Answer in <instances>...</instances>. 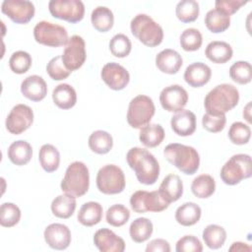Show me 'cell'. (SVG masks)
<instances>
[{
    "label": "cell",
    "instance_id": "obj_1",
    "mask_svg": "<svg viewBox=\"0 0 252 252\" xmlns=\"http://www.w3.org/2000/svg\"><path fill=\"white\" fill-rule=\"evenodd\" d=\"M126 159L140 183L145 185L156 183L159 176V164L153 154L146 149L135 147L128 151Z\"/></svg>",
    "mask_w": 252,
    "mask_h": 252
},
{
    "label": "cell",
    "instance_id": "obj_2",
    "mask_svg": "<svg viewBox=\"0 0 252 252\" xmlns=\"http://www.w3.org/2000/svg\"><path fill=\"white\" fill-rule=\"evenodd\" d=\"M239 101L238 90L230 84H220L211 90L205 97L204 106L207 113L225 114L234 108Z\"/></svg>",
    "mask_w": 252,
    "mask_h": 252
},
{
    "label": "cell",
    "instance_id": "obj_3",
    "mask_svg": "<svg viewBox=\"0 0 252 252\" xmlns=\"http://www.w3.org/2000/svg\"><path fill=\"white\" fill-rule=\"evenodd\" d=\"M163 156L176 168L187 175L197 172L200 165V157L193 147L178 143L167 145L163 150Z\"/></svg>",
    "mask_w": 252,
    "mask_h": 252
},
{
    "label": "cell",
    "instance_id": "obj_4",
    "mask_svg": "<svg viewBox=\"0 0 252 252\" xmlns=\"http://www.w3.org/2000/svg\"><path fill=\"white\" fill-rule=\"evenodd\" d=\"M61 190L74 197L85 195L90 187V173L88 166L82 161L70 163L60 184Z\"/></svg>",
    "mask_w": 252,
    "mask_h": 252
},
{
    "label": "cell",
    "instance_id": "obj_5",
    "mask_svg": "<svg viewBox=\"0 0 252 252\" xmlns=\"http://www.w3.org/2000/svg\"><path fill=\"white\" fill-rule=\"evenodd\" d=\"M130 29L133 35L146 46L155 47L162 42V28L146 14L136 15L131 21Z\"/></svg>",
    "mask_w": 252,
    "mask_h": 252
},
{
    "label": "cell",
    "instance_id": "obj_6",
    "mask_svg": "<svg viewBox=\"0 0 252 252\" xmlns=\"http://www.w3.org/2000/svg\"><path fill=\"white\" fill-rule=\"evenodd\" d=\"M252 174L251 158L246 154L232 156L221 167L220 178L227 185H236Z\"/></svg>",
    "mask_w": 252,
    "mask_h": 252
},
{
    "label": "cell",
    "instance_id": "obj_7",
    "mask_svg": "<svg viewBox=\"0 0 252 252\" xmlns=\"http://www.w3.org/2000/svg\"><path fill=\"white\" fill-rule=\"evenodd\" d=\"M156 107L153 99L145 94H139L131 99L127 111V122L135 129H141L150 123L155 115Z\"/></svg>",
    "mask_w": 252,
    "mask_h": 252
},
{
    "label": "cell",
    "instance_id": "obj_8",
    "mask_svg": "<svg viewBox=\"0 0 252 252\" xmlns=\"http://www.w3.org/2000/svg\"><path fill=\"white\" fill-rule=\"evenodd\" d=\"M33 36L37 43L49 47L66 45L69 40L68 32L64 27L47 21H40L35 25Z\"/></svg>",
    "mask_w": 252,
    "mask_h": 252
},
{
    "label": "cell",
    "instance_id": "obj_9",
    "mask_svg": "<svg viewBox=\"0 0 252 252\" xmlns=\"http://www.w3.org/2000/svg\"><path fill=\"white\" fill-rule=\"evenodd\" d=\"M125 176L122 169L115 164H106L96 174V187L106 195L121 193L125 188Z\"/></svg>",
    "mask_w": 252,
    "mask_h": 252
},
{
    "label": "cell",
    "instance_id": "obj_10",
    "mask_svg": "<svg viewBox=\"0 0 252 252\" xmlns=\"http://www.w3.org/2000/svg\"><path fill=\"white\" fill-rule=\"evenodd\" d=\"M48 9L54 18L71 24L82 21L85 15V5L80 0H51Z\"/></svg>",
    "mask_w": 252,
    "mask_h": 252
},
{
    "label": "cell",
    "instance_id": "obj_11",
    "mask_svg": "<svg viewBox=\"0 0 252 252\" xmlns=\"http://www.w3.org/2000/svg\"><path fill=\"white\" fill-rule=\"evenodd\" d=\"M130 205L135 213L143 214L147 212H162L168 208L169 204L165 202L158 191L148 192L139 190L132 194L130 198Z\"/></svg>",
    "mask_w": 252,
    "mask_h": 252
},
{
    "label": "cell",
    "instance_id": "obj_12",
    "mask_svg": "<svg viewBox=\"0 0 252 252\" xmlns=\"http://www.w3.org/2000/svg\"><path fill=\"white\" fill-rule=\"evenodd\" d=\"M61 57L65 67L70 72L81 68L87 58L86 43L83 37L77 34L72 35L69 38Z\"/></svg>",
    "mask_w": 252,
    "mask_h": 252
},
{
    "label": "cell",
    "instance_id": "obj_13",
    "mask_svg": "<svg viewBox=\"0 0 252 252\" xmlns=\"http://www.w3.org/2000/svg\"><path fill=\"white\" fill-rule=\"evenodd\" d=\"M33 122L32 109L23 103L15 105L8 114L5 125L8 132L14 135H20L28 130Z\"/></svg>",
    "mask_w": 252,
    "mask_h": 252
},
{
    "label": "cell",
    "instance_id": "obj_14",
    "mask_svg": "<svg viewBox=\"0 0 252 252\" xmlns=\"http://www.w3.org/2000/svg\"><path fill=\"white\" fill-rule=\"evenodd\" d=\"M1 11L16 24H28L33 18L35 8L28 0H5L2 2Z\"/></svg>",
    "mask_w": 252,
    "mask_h": 252
},
{
    "label": "cell",
    "instance_id": "obj_15",
    "mask_svg": "<svg viewBox=\"0 0 252 252\" xmlns=\"http://www.w3.org/2000/svg\"><path fill=\"white\" fill-rule=\"evenodd\" d=\"M188 101L186 90L179 85H171L162 89L159 94V102L163 109L169 112L182 110Z\"/></svg>",
    "mask_w": 252,
    "mask_h": 252
},
{
    "label": "cell",
    "instance_id": "obj_16",
    "mask_svg": "<svg viewBox=\"0 0 252 252\" xmlns=\"http://www.w3.org/2000/svg\"><path fill=\"white\" fill-rule=\"evenodd\" d=\"M102 81L114 91H121L126 88L130 81L129 72L120 64L115 62L106 63L100 72Z\"/></svg>",
    "mask_w": 252,
    "mask_h": 252
},
{
    "label": "cell",
    "instance_id": "obj_17",
    "mask_svg": "<svg viewBox=\"0 0 252 252\" xmlns=\"http://www.w3.org/2000/svg\"><path fill=\"white\" fill-rule=\"evenodd\" d=\"M44 240L47 245L55 250H64L71 243V231L63 223H51L44 229Z\"/></svg>",
    "mask_w": 252,
    "mask_h": 252
},
{
    "label": "cell",
    "instance_id": "obj_18",
    "mask_svg": "<svg viewBox=\"0 0 252 252\" xmlns=\"http://www.w3.org/2000/svg\"><path fill=\"white\" fill-rule=\"evenodd\" d=\"M94 243L101 252H123L124 240L108 228H100L94 235Z\"/></svg>",
    "mask_w": 252,
    "mask_h": 252
},
{
    "label": "cell",
    "instance_id": "obj_19",
    "mask_svg": "<svg viewBox=\"0 0 252 252\" xmlns=\"http://www.w3.org/2000/svg\"><path fill=\"white\" fill-rule=\"evenodd\" d=\"M21 92L28 99L35 102L40 101L46 96L47 85L42 77L32 75L22 82Z\"/></svg>",
    "mask_w": 252,
    "mask_h": 252
},
{
    "label": "cell",
    "instance_id": "obj_20",
    "mask_svg": "<svg viewBox=\"0 0 252 252\" xmlns=\"http://www.w3.org/2000/svg\"><path fill=\"white\" fill-rule=\"evenodd\" d=\"M211 76V68L203 62H194L188 65L183 75L185 82L192 88L203 87L210 81Z\"/></svg>",
    "mask_w": 252,
    "mask_h": 252
},
{
    "label": "cell",
    "instance_id": "obj_21",
    "mask_svg": "<svg viewBox=\"0 0 252 252\" xmlns=\"http://www.w3.org/2000/svg\"><path fill=\"white\" fill-rule=\"evenodd\" d=\"M170 125L173 132L178 136H190L196 130V116L192 111L182 109L171 117Z\"/></svg>",
    "mask_w": 252,
    "mask_h": 252
},
{
    "label": "cell",
    "instance_id": "obj_22",
    "mask_svg": "<svg viewBox=\"0 0 252 252\" xmlns=\"http://www.w3.org/2000/svg\"><path fill=\"white\" fill-rule=\"evenodd\" d=\"M183 64L181 55L173 49L166 48L161 50L156 56V66L158 69L165 74H176Z\"/></svg>",
    "mask_w": 252,
    "mask_h": 252
},
{
    "label": "cell",
    "instance_id": "obj_23",
    "mask_svg": "<svg viewBox=\"0 0 252 252\" xmlns=\"http://www.w3.org/2000/svg\"><path fill=\"white\" fill-rule=\"evenodd\" d=\"M158 193L168 204L176 202L183 194V182L176 174H168L161 181Z\"/></svg>",
    "mask_w": 252,
    "mask_h": 252
},
{
    "label": "cell",
    "instance_id": "obj_24",
    "mask_svg": "<svg viewBox=\"0 0 252 252\" xmlns=\"http://www.w3.org/2000/svg\"><path fill=\"white\" fill-rule=\"evenodd\" d=\"M233 50L230 44L225 41L215 40L210 42L205 50L206 57L217 64H224L232 57Z\"/></svg>",
    "mask_w": 252,
    "mask_h": 252
},
{
    "label": "cell",
    "instance_id": "obj_25",
    "mask_svg": "<svg viewBox=\"0 0 252 252\" xmlns=\"http://www.w3.org/2000/svg\"><path fill=\"white\" fill-rule=\"evenodd\" d=\"M52 99L59 108L70 109L77 102V94L71 85L59 84L52 92Z\"/></svg>",
    "mask_w": 252,
    "mask_h": 252
},
{
    "label": "cell",
    "instance_id": "obj_26",
    "mask_svg": "<svg viewBox=\"0 0 252 252\" xmlns=\"http://www.w3.org/2000/svg\"><path fill=\"white\" fill-rule=\"evenodd\" d=\"M7 155L12 163L16 165H25L32 157V148L27 141H15L9 146Z\"/></svg>",
    "mask_w": 252,
    "mask_h": 252
},
{
    "label": "cell",
    "instance_id": "obj_27",
    "mask_svg": "<svg viewBox=\"0 0 252 252\" xmlns=\"http://www.w3.org/2000/svg\"><path fill=\"white\" fill-rule=\"evenodd\" d=\"M78 221L85 226L97 224L102 219V207L97 202H87L79 210Z\"/></svg>",
    "mask_w": 252,
    "mask_h": 252
},
{
    "label": "cell",
    "instance_id": "obj_28",
    "mask_svg": "<svg viewBox=\"0 0 252 252\" xmlns=\"http://www.w3.org/2000/svg\"><path fill=\"white\" fill-rule=\"evenodd\" d=\"M201 215V208L196 203L186 202L177 208L175 220L183 226H191L200 220Z\"/></svg>",
    "mask_w": 252,
    "mask_h": 252
},
{
    "label": "cell",
    "instance_id": "obj_29",
    "mask_svg": "<svg viewBox=\"0 0 252 252\" xmlns=\"http://www.w3.org/2000/svg\"><path fill=\"white\" fill-rule=\"evenodd\" d=\"M76 205V197L65 193L58 195L53 199L51 203V212L59 219H68L74 214Z\"/></svg>",
    "mask_w": 252,
    "mask_h": 252
},
{
    "label": "cell",
    "instance_id": "obj_30",
    "mask_svg": "<svg viewBox=\"0 0 252 252\" xmlns=\"http://www.w3.org/2000/svg\"><path fill=\"white\" fill-rule=\"evenodd\" d=\"M165 136L164 130L159 124H147L140 129L139 139L147 148H155L161 144Z\"/></svg>",
    "mask_w": 252,
    "mask_h": 252
},
{
    "label": "cell",
    "instance_id": "obj_31",
    "mask_svg": "<svg viewBox=\"0 0 252 252\" xmlns=\"http://www.w3.org/2000/svg\"><path fill=\"white\" fill-rule=\"evenodd\" d=\"M93 27L100 32H106L112 29L114 24V16L112 11L104 6L94 8L91 15Z\"/></svg>",
    "mask_w": 252,
    "mask_h": 252
},
{
    "label": "cell",
    "instance_id": "obj_32",
    "mask_svg": "<svg viewBox=\"0 0 252 252\" xmlns=\"http://www.w3.org/2000/svg\"><path fill=\"white\" fill-rule=\"evenodd\" d=\"M38 159L41 167L46 172H53L59 167L60 154L53 145L44 144L39 150Z\"/></svg>",
    "mask_w": 252,
    "mask_h": 252
},
{
    "label": "cell",
    "instance_id": "obj_33",
    "mask_svg": "<svg viewBox=\"0 0 252 252\" xmlns=\"http://www.w3.org/2000/svg\"><path fill=\"white\" fill-rule=\"evenodd\" d=\"M90 149L98 155H105L110 152L113 147L112 136L103 130H96L89 137Z\"/></svg>",
    "mask_w": 252,
    "mask_h": 252
},
{
    "label": "cell",
    "instance_id": "obj_34",
    "mask_svg": "<svg viewBox=\"0 0 252 252\" xmlns=\"http://www.w3.org/2000/svg\"><path fill=\"white\" fill-rule=\"evenodd\" d=\"M154 230L153 222L147 218H137L129 227L131 239L136 243H142L148 240Z\"/></svg>",
    "mask_w": 252,
    "mask_h": 252
},
{
    "label": "cell",
    "instance_id": "obj_35",
    "mask_svg": "<svg viewBox=\"0 0 252 252\" xmlns=\"http://www.w3.org/2000/svg\"><path fill=\"white\" fill-rule=\"evenodd\" d=\"M205 25L214 33L223 32L230 26V17L215 8L206 14Z\"/></svg>",
    "mask_w": 252,
    "mask_h": 252
},
{
    "label": "cell",
    "instance_id": "obj_36",
    "mask_svg": "<svg viewBox=\"0 0 252 252\" xmlns=\"http://www.w3.org/2000/svg\"><path fill=\"white\" fill-rule=\"evenodd\" d=\"M202 237L210 249H219L225 242L226 231L220 225L209 224L204 228Z\"/></svg>",
    "mask_w": 252,
    "mask_h": 252
},
{
    "label": "cell",
    "instance_id": "obj_37",
    "mask_svg": "<svg viewBox=\"0 0 252 252\" xmlns=\"http://www.w3.org/2000/svg\"><path fill=\"white\" fill-rule=\"evenodd\" d=\"M191 191L198 198H209L216 191L215 179L209 174H201L192 181Z\"/></svg>",
    "mask_w": 252,
    "mask_h": 252
},
{
    "label": "cell",
    "instance_id": "obj_38",
    "mask_svg": "<svg viewBox=\"0 0 252 252\" xmlns=\"http://www.w3.org/2000/svg\"><path fill=\"white\" fill-rule=\"evenodd\" d=\"M200 8L199 3L195 0H182L177 3L175 14L179 21L182 23H191L199 17Z\"/></svg>",
    "mask_w": 252,
    "mask_h": 252
},
{
    "label": "cell",
    "instance_id": "obj_39",
    "mask_svg": "<svg viewBox=\"0 0 252 252\" xmlns=\"http://www.w3.org/2000/svg\"><path fill=\"white\" fill-rule=\"evenodd\" d=\"M229 77L239 85H246L251 82L252 68L247 61H237L229 68Z\"/></svg>",
    "mask_w": 252,
    "mask_h": 252
},
{
    "label": "cell",
    "instance_id": "obj_40",
    "mask_svg": "<svg viewBox=\"0 0 252 252\" xmlns=\"http://www.w3.org/2000/svg\"><path fill=\"white\" fill-rule=\"evenodd\" d=\"M107 223L119 227L124 225L130 219V211L121 204H115L109 207L105 214Z\"/></svg>",
    "mask_w": 252,
    "mask_h": 252
},
{
    "label": "cell",
    "instance_id": "obj_41",
    "mask_svg": "<svg viewBox=\"0 0 252 252\" xmlns=\"http://www.w3.org/2000/svg\"><path fill=\"white\" fill-rule=\"evenodd\" d=\"M203 42L202 33L199 30L194 28L186 29L180 35V45L185 51L198 50Z\"/></svg>",
    "mask_w": 252,
    "mask_h": 252
},
{
    "label": "cell",
    "instance_id": "obj_42",
    "mask_svg": "<svg viewBox=\"0 0 252 252\" xmlns=\"http://www.w3.org/2000/svg\"><path fill=\"white\" fill-rule=\"evenodd\" d=\"M21 220V210L13 203H3L0 207V223L4 227L15 226Z\"/></svg>",
    "mask_w": 252,
    "mask_h": 252
},
{
    "label": "cell",
    "instance_id": "obj_43",
    "mask_svg": "<svg viewBox=\"0 0 252 252\" xmlns=\"http://www.w3.org/2000/svg\"><path fill=\"white\" fill-rule=\"evenodd\" d=\"M131 49V40L123 33L115 34L109 41V50L115 57L124 58L130 54Z\"/></svg>",
    "mask_w": 252,
    "mask_h": 252
},
{
    "label": "cell",
    "instance_id": "obj_44",
    "mask_svg": "<svg viewBox=\"0 0 252 252\" xmlns=\"http://www.w3.org/2000/svg\"><path fill=\"white\" fill-rule=\"evenodd\" d=\"M32 63V56L23 50L14 52L9 59V67L16 74H24L28 72Z\"/></svg>",
    "mask_w": 252,
    "mask_h": 252
},
{
    "label": "cell",
    "instance_id": "obj_45",
    "mask_svg": "<svg viewBox=\"0 0 252 252\" xmlns=\"http://www.w3.org/2000/svg\"><path fill=\"white\" fill-rule=\"evenodd\" d=\"M251 137L250 127L242 122H234L228 130V138L234 145H245Z\"/></svg>",
    "mask_w": 252,
    "mask_h": 252
},
{
    "label": "cell",
    "instance_id": "obj_46",
    "mask_svg": "<svg viewBox=\"0 0 252 252\" xmlns=\"http://www.w3.org/2000/svg\"><path fill=\"white\" fill-rule=\"evenodd\" d=\"M46 72L49 77L54 81H61L69 77L72 73L64 65L61 55L55 56L49 60L46 65Z\"/></svg>",
    "mask_w": 252,
    "mask_h": 252
},
{
    "label": "cell",
    "instance_id": "obj_47",
    "mask_svg": "<svg viewBox=\"0 0 252 252\" xmlns=\"http://www.w3.org/2000/svg\"><path fill=\"white\" fill-rule=\"evenodd\" d=\"M225 123H226L225 114L213 115L206 112V114H204L202 117L203 128L211 133H218L222 131L224 129Z\"/></svg>",
    "mask_w": 252,
    "mask_h": 252
},
{
    "label": "cell",
    "instance_id": "obj_48",
    "mask_svg": "<svg viewBox=\"0 0 252 252\" xmlns=\"http://www.w3.org/2000/svg\"><path fill=\"white\" fill-rule=\"evenodd\" d=\"M175 250L177 252H202L203 245L194 235H184L176 242Z\"/></svg>",
    "mask_w": 252,
    "mask_h": 252
},
{
    "label": "cell",
    "instance_id": "obj_49",
    "mask_svg": "<svg viewBox=\"0 0 252 252\" xmlns=\"http://www.w3.org/2000/svg\"><path fill=\"white\" fill-rule=\"evenodd\" d=\"M246 1L239 0H217L215 2L216 9L229 16L236 13L243 5H245Z\"/></svg>",
    "mask_w": 252,
    "mask_h": 252
},
{
    "label": "cell",
    "instance_id": "obj_50",
    "mask_svg": "<svg viewBox=\"0 0 252 252\" xmlns=\"http://www.w3.org/2000/svg\"><path fill=\"white\" fill-rule=\"evenodd\" d=\"M170 245L169 243L161 238H156L151 240L147 247L146 252H169Z\"/></svg>",
    "mask_w": 252,
    "mask_h": 252
},
{
    "label": "cell",
    "instance_id": "obj_51",
    "mask_svg": "<svg viewBox=\"0 0 252 252\" xmlns=\"http://www.w3.org/2000/svg\"><path fill=\"white\" fill-rule=\"evenodd\" d=\"M229 251H251V247L243 242H234L229 248Z\"/></svg>",
    "mask_w": 252,
    "mask_h": 252
},
{
    "label": "cell",
    "instance_id": "obj_52",
    "mask_svg": "<svg viewBox=\"0 0 252 252\" xmlns=\"http://www.w3.org/2000/svg\"><path fill=\"white\" fill-rule=\"evenodd\" d=\"M250 106H251V103L248 102L247 105L245 106V108L243 109V117L250 123L251 122V117H250Z\"/></svg>",
    "mask_w": 252,
    "mask_h": 252
}]
</instances>
